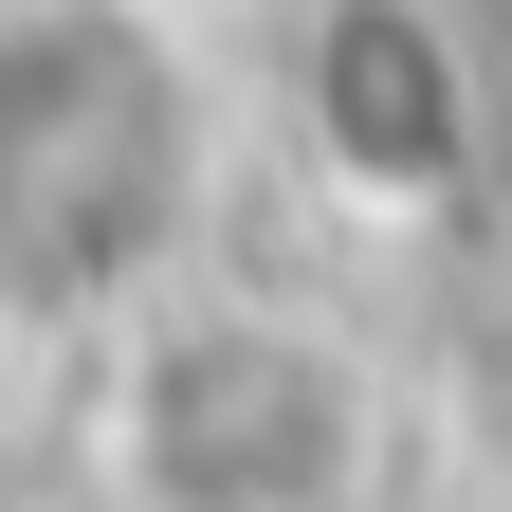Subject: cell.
Segmentation results:
<instances>
[{"label": "cell", "instance_id": "obj_2", "mask_svg": "<svg viewBox=\"0 0 512 512\" xmlns=\"http://www.w3.org/2000/svg\"><path fill=\"white\" fill-rule=\"evenodd\" d=\"M74 458L110 512H366L403 476V366L330 293L202 256L74 348Z\"/></svg>", "mask_w": 512, "mask_h": 512}, {"label": "cell", "instance_id": "obj_1", "mask_svg": "<svg viewBox=\"0 0 512 512\" xmlns=\"http://www.w3.org/2000/svg\"><path fill=\"white\" fill-rule=\"evenodd\" d=\"M238 74L183 0H0V330L92 348L128 293L220 256Z\"/></svg>", "mask_w": 512, "mask_h": 512}, {"label": "cell", "instance_id": "obj_3", "mask_svg": "<svg viewBox=\"0 0 512 512\" xmlns=\"http://www.w3.org/2000/svg\"><path fill=\"white\" fill-rule=\"evenodd\" d=\"M256 128L311 165V202L439 220L494 165V74H476L458 0H293L256 37Z\"/></svg>", "mask_w": 512, "mask_h": 512}]
</instances>
